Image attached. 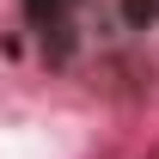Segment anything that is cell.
<instances>
[{"mask_svg":"<svg viewBox=\"0 0 159 159\" xmlns=\"http://www.w3.org/2000/svg\"><path fill=\"white\" fill-rule=\"evenodd\" d=\"M31 6H37V12H55V6H67V0H31Z\"/></svg>","mask_w":159,"mask_h":159,"instance_id":"1","label":"cell"}]
</instances>
